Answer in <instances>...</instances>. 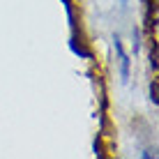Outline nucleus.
<instances>
[{
    "label": "nucleus",
    "instance_id": "1",
    "mask_svg": "<svg viewBox=\"0 0 159 159\" xmlns=\"http://www.w3.org/2000/svg\"><path fill=\"white\" fill-rule=\"evenodd\" d=\"M113 46H116V53H118V60H120V81L127 83L129 81V56L125 53L122 39H120L118 35H113Z\"/></svg>",
    "mask_w": 159,
    "mask_h": 159
},
{
    "label": "nucleus",
    "instance_id": "2",
    "mask_svg": "<svg viewBox=\"0 0 159 159\" xmlns=\"http://www.w3.org/2000/svg\"><path fill=\"white\" fill-rule=\"evenodd\" d=\"M150 99H152V104H157V83L155 81L150 83Z\"/></svg>",
    "mask_w": 159,
    "mask_h": 159
},
{
    "label": "nucleus",
    "instance_id": "3",
    "mask_svg": "<svg viewBox=\"0 0 159 159\" xmlns=\"http://www.w3.org/2000/svg\"><path fill=\"white\" fill-rule=\"evenodd\" d=\"M120 5H122V7H127V5H129V0H120Z\"/></svg>",
    "mask_w": 159,
    "mask_h": 159
}]
</instances>
